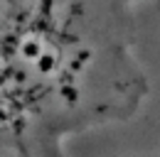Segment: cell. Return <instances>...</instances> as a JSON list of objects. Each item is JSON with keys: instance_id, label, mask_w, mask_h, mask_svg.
Listing matches in <instances>:
<instances>
[{"instance_id": "1", "label": "cell", "mask_w": 160, "mask_h": 157, "mask_svg": "<svg viewBox=\"0 0 160 157\" xmlns=\"http://www.w3.org/2000/svg\"><path fill=\"white\" fill-rule=\"evenodd\" d=\"M160 0H0V157H69L150 96L138 15Z\"/></svg>"}, {"instance_id": "2", "label": "cell", "mask_w": 160, "mask_h": 157, "mask_svg": "<svg viewBox=\"0 0 160 157\" xmlns=\"http://www.w3.org/2000/svg\"><path fill=\"white\" fill-rule=\"evenodd\" d=\"M136 157H160V152H153V155H136Z\"/></svg>"}]
</instances>
